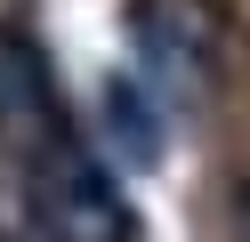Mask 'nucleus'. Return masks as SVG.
Here are the masks:
<instances>
[{"mask_svg":"<svg viewBox=\"0 0 250 242\" xmlns=\"http://www.w3.org/2000/svg\"><path fill=\"white\" fill-rule=\"evenodd\" d=\"M0 161L17 177V226L33 242H129V202L57 113L33 48L0 41Z\"/></svg>","mask_w":250,"mask_h":242,"instance_id":"f257e3e1","label":"nucleus"},{"mask_svg":"<svg viewBox=\"0 0 250 242\" xmlns=\"http://www.w3.org/2000/svg\"><path fill=\"white\" fill-rule=\"evenodd\" d=\"M137 65H146V89L169 105H194L218 73V8L210 0H137L129 16Z\"/></svg>","mask_w":250,"mask_h":242,"instance_id":"f03ea898","label":"nucleus"},{"mask_svg":"<svg viewBox=\"0 0 250 242\" xmlns=\"http://www.w3.org/2000/svg\"><path fill=\"white\" fill-rule=\"evenodd\" d=\"M242 242H250V194H242Z\"/></svg>","mask_w":250,"mask_h":242,"instance_id":"20e7f679","label":"nucleus"},{"mask_svg":"<svg viewBox=\"0 0 250 242\" xmlns=\"http://www.w3.org/2000/svg\"><path fill=\"white\" fill-rule=\"evenodd\" d=\"M105 113H113L121 145H129L137 161H153V137H162V121H153V105H146V81H113V97H105Z\"/></svg>","mask_w":250,"mask_h":242,"instance_id":"7ed1b4c3","label":"nucleus"}]
</instances>
